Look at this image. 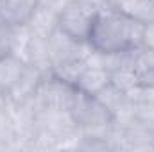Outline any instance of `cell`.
Segmentation results:
<instances>
[{
  "label": "cell",
  "instance_id": "cell-1",
  "mask_svg": "<svg viewBox=\"0 0 154 152\" xmlns=\"http://www.w3.org/2000/svg\"><path fill=\"white\" fill-rule=\"evenodd\" d=\"M145 23L122 13L109 9L99 14L88 43L102 54H122L142 47Z\"/></svg>",
  "mask_w": 154,
  "mask_h": 152
},
{
  "label": "cell",
  "instance_id": "cell-2",
  "mask_svg": "<svg viewBox=\"0 0 154 152\" xmlns=\"http://www.w3.org/2000/svg\"><path fill=\"white\" fill-rule=\"evenodd\" d=\"M100 11L84 0H65L57 11V29L77 41H88Z\"/></svg>",
  "mask_w": 154,
  "mask_h": 152
},
{
  "label": "cell",
  "instance_id": "cell-3",
  "mask_svg": "<svg viewBox=\"0 0 154 152\" xmlns=\"http://www.w3.org/2000/svg\"><path fill=\"white\" fill-rule=\"evenodd\" d=\"M68 113L74 118L79 129H95V127H104V125L115 123L111 111L95 95H88L79 90L72 100Z\"/></svg>",
  "mask_w": 154,
  "mask_h": 152
},
{
  "label": "cell",
  "instance_id": "cell-4",
  "mask_svg": "<svg viewBox=\"0 0 154 152\" xmlns=\"http://www.w3.org/2000/svg\"><path fill=\"white\" fill-rule=\"evenodd\" d=\"M75 93L77 88L72 82L50 72V74L43 75L32 100L38 109L39 108H52V109H66L68 111Z\"/></svg>",
  "mask_w": 154,
  "mask_h": 152
},
{
  "label": "cell",
  "instance_id": "cell-5",
  "mask_svg": "<svg viewBox=\"0 0 154 152\" xmlns=\"http://www.w3.org/2000/svg\"><path fill=\"white\" fill-rule=\"evenodd\" d=\"M47 41H48V50L52 57V70L59 66L86 61V57L93 50L88 41H77L57 27L52 31V34L47 38Z\"/></svg>",
  "mask_w": 154,
  "mask_h": 152
},
{
  "label": "cell",
  "instance_id": "cell-6",
  "mask_svg": "<svg viewBox=\"0 0 154 152\" xmlns=\"http://www.w3.org/2000/svg\"><path fill=\"white\" fill-rule=\"evenodd\" d=\"M39 0H0V22L11 27H25Z\"/></svg>",
  "mask_w": 154,
  "mask_h": 152
},
{
  "label": "cell",
  "instance_id": "cell-7",
  "mask_svg": "<svg viewBox=\"0 0 154 152\" xmlns=\"http://www.w3.org/2000/svg\"><path fill=\"white\" fill-rule=\"evenodd\" d=\"M108 84H109V70L108 68L95 65V63H90V61H84V66L79 72L74 86L82 93L97 95Z\"/></svg>",
  "mask_w": 154,
  "mask_h": 152
},
{
  "label": "cell",
  "instance_id": "cell-8",
  "mask_svg": "<svg viewBox=\"0 0 154 152\" xmlns=\"http://www.w3.org/2000/svg\"><path fill=\"white\" fill-rule=\"evenodd\" d=\"M43 75L45 74H41L38 68L27 65L25 72L22 74V77L16 81V84L7 93V102H11V104H22V102L32 99L34 93H36V90H38L39 82H41V79H43Z\"/></svg>",
  "mask_w": 154,
  "mask_h": 152
},
{
  "label": "cell",
  "instance_id": "cell-9",
  "mask_svg": "<svg viewBox=\"0 0 154 152\" xmlns=\"http://www.w3.org/2000/svg\"><path fill=\"white\" fill-rule=\"evenodd\" d=\"M57 11L59 7L47 5V4H38L34 14L27 22V31L31 34H36L41 38H48L52 31L57 27Z\"/></svg>",
  "mask_w": 154,
  "mask_h": 152
},
{
  "label": "cell",
  "instance_id": "cell-10",
  "mask_svg": "<svg viewBox=\"0 0 154 152\" xmlns=\"http://www.w3.org/2000/svg\"><path fill=\"white\" fill-rule=\"evenodd\" d=\"M25 68H27V63L23 61V57H20L14 52L0 57V91L5 97L11 91V88L16 84V81L22 77V74L25 72Z\"/></svg>",
  "mask_w": 154,
  "mask_h": 152
},
{
  "label": "cell",
  "instance_id": "cell-11",
  "mask_svg": "<svg viewBox=\"0 0 154 152\" xmlns=\"http://www.w3.org/2000/svg\"><path fill=\"white\" fill-rule=\"evenodd\" d=\"M129 52H131V50H129ZM109 82L115 86L116 90L124 91L125 95H127L129 91L136 90L138 86H142L140 77H138L136 70H134L133 65H131V56H129V54H127V59H125L120 66H116L115 70L109 72Z\"/></svg>",
  "mask_w": 154,
  "mask_h": 152
},
{
  "label": "cell",
  "instance_id": "cell-12",
  "mask_svg": "<svg viewBox=\"0 0 154 152\" xmlns=\"http://www.w3.org/2000/svg\"><path fill=\"white\" fill-rule=\"evenodd\" d=\"M131 65L136 70L142 84H152L154 82V48L138 47L129 52Z\"/></svg>",
  "mask_w": 154,
  "mask_h": 152
},
{
  "label": "cell",
  "instance_id": "cell-13",
  "mask_svg": "<svg viewBox=\"0 0 154 152\" xmlns=\"http://www.w3.org/2000/svg\"><path fill=\"white\" fill-rule=\"evenodd\" d=\"M14 34H16V27H11V25L0 22V57L13 52V48H14Z\"/></svg>",
  "mask_w": 154,
  "mask_h": 152
},
{
  "label": "cell",
  "instance_id": "cell-14",
  "mask_svg": "<svg viewBox=\"0 0 154 152\" xmlns=\"http://www.w3.org/2000/svg\"><path fill=\"white\" fill-rule=\"evenodd\" d=\"M142 47L154 48V22L145 23L143 27V38H142Z\"/></svg>",
  "mask_w": 154,
  "mask_h": 152
}]
</instances>
